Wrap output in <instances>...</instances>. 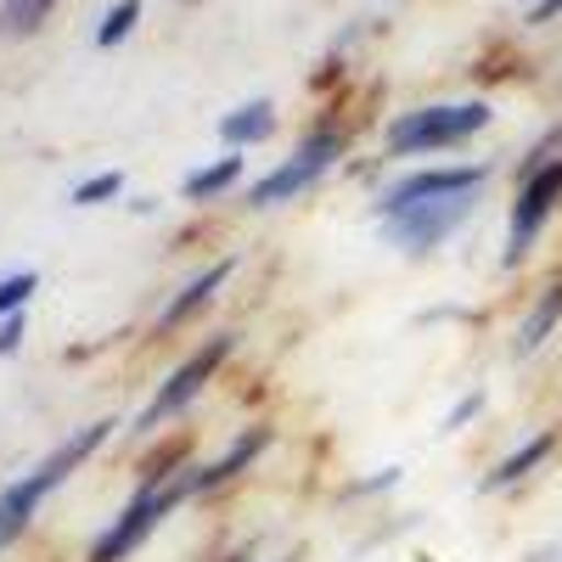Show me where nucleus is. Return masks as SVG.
<instances>
[{
    "instance_id": "obj_11",
    "label": "nucleus",
    "mask_w": 562,
    "mask_h": 562,
    "mask_svg": "<svg viewBox=\"0 0 562 562\" xmlns=\"http://www.w3.org/2000/svg\"><path fill=\"white\" fill-rule=\"evenodd\" d=\"M243 180V158L231 153V158H220V164H209V169H192L186 175V203H203V198H220V192H231V186Z\"/></svg>"
},
{
    "instance_id": "obj_7",
    "label": "nucleus",
    "mask_w": 562,
    "mask_h": 562,
    "mask_svg": "<svg viewBox=\"0 0 562 562\" xmlns=\"http://www.w3.org/2000/svg\"><path fill=\"white\" fill-rule=\"evenodd\" d=\"M484 164H456V169H416V175H405V180H394L389 192L378 198V209H383V220H394V214H411V209H422V203H439V198H461V192H479L484 186Z\"/></svg>"
},
{
    "instance_id": "obj_8",
    "label": "nucleus",
    "mask_w": 562,
    "mask_h": 562,
    "mask_svg": "<svg viewBox=\"0 0 562 562\" xmlns=\"http://www.w3.org/2000/svg\"><path fill=\"white\" fill-rule=\"evenodd\" d=\"M473 214V192H461V198H439V203H422V209H411V214H394V220H383L389 225V237L405 248V254H428V248H439L450 231Z\"/></svg>"
},
{
    "instance_id": "obj_13",
    "label": "nucleus",
    "mask_w": 562,
    "mask_h": 562,
    "mask_svg": "<svg viewBox=\"0 0 562 562\" xmlns=\"http://www.w3.org/2000/svg\"><path fill=\"white\" fill-rule=\"evenodd\" d=\"M270 130H276V108L270 102H248V108H237L220 124V135L231 140V147H254V140H265Z\"/></svg>"
},
{
    "instance_id": "obj_2",
    "label": "nucleus",
    "mask_w": 562,
    "mask_h": 562,
    "mask_svg": "<svg viewBox=\"0 0 562 562\" xmlns=\"http://www.w3.org/2000/svg\"><path fill=\"white\" fill-rule=\"evenodd\" d=\"M186 495H198V467H186V473H169V479H147V490H140V495L119 512V518L108 524V535L90 546V562H124V557H130L140 540H147Z\"/></svg>"
},
{
    "instance_id": "obj_12",
    "label": "nucleus",
    "mask_w": 562,
    "mask_h": 562,
    "mask_svg": "<svg viewBox=\"0 0 562 562\" xmlns=\"http://www.w3.org/2000/svg\"><path fill=\"white\" fill-rule=\"evenodd\" d=\"M551 445H557V434H535L524 450H512L495 473L484 479V490H506V484H518V479H529V467H540L546 456H551Z\"/></svg>"
},
{
    "instance_id": "obj_9",
    "label": "nucleus",
    "mask_w": 562,
    "mask_h": 562,
    "mask_svg": "<svg viewBox=\"0 0 562 562\" xmlns=\"http://www.w3.org/2000/svg\"><path fill=\"white\" fill-rule=\"evenodd\" d=\"M270 450V428H265V422H259V428H248L237 445H231L220 461H209V467H198V495L203 490H220V484H231V479H237V473H248V467L259 461Z\"/></svg>"
},
{
    "instance_id": "obj_14",
    "label": "nucleus",
    "mask_w": 562,
    "mask_h": 562,
    "mask_svg": "<svg viewBox=\"0 0 562 562\" xmlns=\"http://www.w3.org/2000/svg\"><path fill=\"white\" fill-rule=\"evenodd\" d=\"M562 321V281H557V288H546V299H540V310L524 321V333H518V349L529 355V349H540L546 338H551V326Z\"/></svg>"
},
{
    "instance_id": "obj_20",
    "label": "nucleus",
    "mask_w": 562,
    "mask_h": 562,
    "mask_svg": "<svg viewBox=\"0 0 562 562\" xmlns=\"http://www.w3.org/2000/svg\"><path fill=\"white\" fill-rule=\"evenodd\" d=\"M557 12H562V0H540V7L529 12V23H551Z\"/></svg>"
},
{
    "instance_id": "obj_5",
    "label": "nucleus",
    "mask_w": 562,
    "mask_h": 562,
    "mask_svg": "<svg viewBox=\"0 0 562 562\" xmlns=\"http://www.w3.org/2000/svg\"><path fill=\"white\" fill-rule=\"evenodd\" d=\"M225 355H231V333L209 338V344H203V349H198V355L186 360V366L175 371V378H169V383H164V389L147 400V411H140V422H135V428H140V434H153L158 422H169L175 411H186V405H192V400H198V394L214 383V371L225 366Z\"/></svg>"
},
{
    "instance_id": "obj_4",
    "label": "nucleus",
    "mask_w": 562,
    "mask_h": 562,
    "mask_svg": "<svg viewBox=\"0 0 562 562\" xmlns=\"http://www.w3.org/2000/svg\"><path fill=\"white\" fill-rule=\"evenodd\" d=\"M344 153V135H333V130H321V135H310L304 147L281 164V169H270L265 180H254L248 186V203L254 209H276V203H293L299 192H310V186L326 175V164H333Z\"/></svg>"
},
{
    "instance_id": "obj_1",
    "label": "nucleus",
    "mask_w": 562,
    "mask_h": 562,
    "mask_svg": "<svg viewBox=\"0 0 562 562\" xmlns=\"http://www.w3.org/2000/svg\"><path fill=\"white\" fill-rule=\"evenodd\" d=\"M108 434H113V422H90V428H79L68 445H57L52 456H45V461L34 467V473H23L7 495H0V540H12V535L34 518V512H40V501L52 495L63 479H74L79 467L90 461V450H97Z\"/></svg>"
},
{
    "instance_id": "obj_16",
    "label": "nucleus",
    "mask_w": 562,
    "mask_h": 562,
    "mask_svg": "<svg viewBox=\"0 0 562 562\" xmlns=\"http://www.w3.org/2000/svg\"><path fill=\"white\" fill-rule=\"evenodd\" d=\"M40 288V276L34 270H18V276H0V321L7 315H18L23 304H29V293Z\"/></svg>"
},
{
    "instance_id": "obj_17",
    "label": "nucleus",
    "mask_w": 562,
    "mask_h": 562,
    "mask_svg": "<svg viewBox=\"0 0 562 562\" xmlns=\"http://www.w3.org/2000/svg\"><path fill=\"white\" fill-rule=\"evenodd\" d=\"M135 18H140V0H119V7L108 12V23L97 29V45H119L135 29Z\"/></svg>"
},
{
    "instance_id": "obj_15",
    "label": "nucleus",
    "mask_w": 562,
    "mask_h": 562,
    "mask_svg": "<svg viewBox=\"0 0 562 562\" xmlns=\"http://www.w3.org/2000/svg\"><path fill=\"white\" fill-rule=\"evenodd\" d=\"M119 192H124V175H119V169H108V175L79 180V186H74V203H79V209H97V203H113Z\"/></svg>"
},
{
    "instance_id": "obj_21",
    "label": "nucleus",
    "mask_w": 562,
    "mask_h": 562,
    "mask_svg": "<svg viewBox=\"0 0 562 562\" xmlns=\"http://www.w3.org/2000/svg\"><path fill=\"white\" fill-rule=\"evenodd\" d=\"M540 562H562V551H557V557H540Z\"/></svg>"
},
{
    "instance_id": "obj_10",
    "label": "nucleus",
    "mask_w": 562,
    "mask_h": 562,
    "mask_svg": "<svg viewBox=\"0 0 562 562\" xmlns=\"http://www.w3.org/2000/svg\"><path fill=\"white\" fill-rule=\"evenodd\" d=\"M231 270H237V259H214L203 276H192V281H186V288L169 299V310L158 315V326H164V333H175V326H180L186 315H198V310H203V304H209V299L225 288V276H231Z\"/></svg>"
},
{
    "instance_id": "obj_3",
    "label": "nucleus",
    "mask_w": 562,
    "mask_h": 562,
    "mask_svg": "<svg viewBox=\"0 0 562 562\" xmlns=\"http://www.w3.org/2000/svg\"><path fill=\"white\" fill-rule=\"evenodd\" d=\"M490 124V108L484 102H450V108H416L405 119L389 124V153L400 158H416V153H439V147H456V140L479 135Z\"/></svg>"
},
{
    "instance_id": "obj_22",
    "label": "nucleus",
    "mask_w": 562,
    "mask_h": 562,
    "mask_svg": "<svg viewBox=\"0 0 562 562\" xmlns=\"http://www.w3.org/2000/svg\"><path fill=\"white\" fill-rule=\"evenodd\" d=\"M288 562H293V557H288Z\"/></svg>"
},
{
    "instance_id": "obj_6",
    "label": "nucleus",
    "mask_w": 562,
    "mask_h": 562,
    "mask_svg": "<svg viewBox=\"0 0 562 562\" xmlns=\"http://www.w3.org/2000/svg\"><path fill=\"white\" fill-rule=\"evenodd\" d=\"M562 203V158L529 169L518 203H512V231H506V265H524L529 243L540 237V225L551 220V209Z\"/></svg>"
},
{
    "instance_id": "obj_19",
    "label": "nucleus",
    "mask_w": 562,
    "mask_h": 562,
    "mask_svg": "<svg viewBox=\"0 0 562 562\" xmlns=\"http://www.w3.org/2000/svg\"><path fill=\"white\" fill-rule=\"evenodd\" d=\"M479 411H484V394H467V400H456V411L445 416V434H456V428H461V422H473Z\"/></svg>"
},
{
    "instance_id": "obj_18",
    "label": "nucleus",
    "mask_w": 562,
    "mask_h": 562,
    "mask_svg": "<svg viewBox=\"0 0 562 562\" xmlns=\"http://www.w3.org/2000/svg\"><path fill=\"white\" fill-rule=\"evenodd\" d=\"M23 333H29V315L18 310V315H7V321H0V360H7V355H18L23 349Z\"/></svg>"
}]
</instances>
